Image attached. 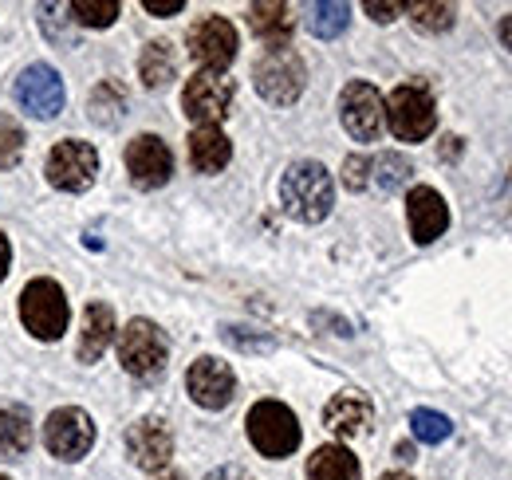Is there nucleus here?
Returning a JSON list of instances; mask_svg holds the SVG:
<instances>
[{
  "instance_id": "obj_6",
  "label": "nucleus",
  "mask_w": 512,
  "mask_h": 480,
  "mask_svg": "<svg viewBox=\"0 0 512 480\" xmlns=\"http://www.w3.org/2000/svg\"><path fill=\"white\" fill-rule=\"evenodd\" d=\"M20 319H24V331H32L36 339L52 343L60 339L67 331V300H64V288L56 280H32L20 296Z\"/></svg>"
},
{
  "instance_id": "obj_22",
  "label": "nucleus",
  "mask_w": 512,
  "mask_h": 480,
  "mask_svg": "<svg viewBox=\"0 0 512 480\" xmlns=\"http://www.w3.org/2000/svg\"><path fill=\"white\" fill-rule=\"evenodd\" d=\"M32 445V414L28 406L4 402L0 406V457H20Z\"/></svg>"
},
{
  "instance_id": "obj_16",
  "label": "nucleus",
  "mask_w": 512,
  "mask_h": 480,
  "mask_svg": "<svg viewBox=\"0 0 512 480\" xmlns=\"http://www.w3.org/2000/svg\"><path fill=\"white\" fill-rule=\"evenodd\" d=\"M406 221L418 244H434L449 229V205L446 197L430 185H414L406 197Z\"/></svg>"
},
{
  "instance_id": "obj_25",
  "label": "nucleus",
  "mask_w": 512,
  "mask_h": 480,
  "mask_svg": "<svg viewBox=\"0 0 512 480\" xmlns=\"http://www.w3.org/2000/svg\"><path fill=\"white\" fill-rule=\"evenodd\" d=\"M406 12H410V20H414L418 32H449L453 28V16H457L453 4H438V0H410Z\"/></svg>"
},
{
  "instance_id": "obj_32",
  "label": "nucleus",
  "mask_w": 512,
  "mask_h": 480,
  "mask_svg": "<svg viewBox=\"0 0 512 480\" xmlns=\"http://www.w3.org/2000/svg\"><path fill=\"white\" fill-rule=\"evenodd\" d=\"M142 8H146V12H154V16H174V12H182V8H186V0H146Z\"/></svg>"
},
{
  "instance_id": "obj_15",
  "label": "nucleus",
  "mask_w": 512,
  "mask_h": 480,
  "mask_svg": "<svg viewBox=\"0 0 512 480\" xmlns=\"http://www.w3.org/2000/svg\"><path fill=\"white\" fill-rule=\"evenodd\" d=\"M186 386H190V398L201 410H225L233 402V390H237V378L229 370V362L221 359H197L186 374Z\"/></svg>"
},
{
  "instance_id": "obj_21",
  "label": "nucleus",
  "mask_w": 512,
  "mask_h": 480,
  "mask_svg": "<svg viewBox=\"0 0 512 480\" xmlns=\"http://www.w3.org/2000/svg\"><path fill=\"white\" fill-rule=\"evenodd\" d=\"M249 28L272 48H288V36H292V16H288V4H253L249 8Z\"/></svg>"
},
{
  "instance_id": "obj_11",
  "label": "nucleus",
  "mask_w": 512,
  "mask_h": 480,
  "mask_svg": "<svg viewBox=\"0 0 512 480\" xmlns=\"http://www.w3.org/2000/svg\"><path fill=\"white\" fill-rule=\"evenodd\" d=\"M16 103L32 119H56L64 111V79L48 63H32L16 79Z\"/></svg>"
},
{
  "instance_id": "obj_13",
  "label": "nucleus",
  "mask_w": 512,
  "mask_h": 480,
  "mask_svg": "<svg viewBox=\"0 0 512 480\" xmlns=\"http://www.w3.org/2000/svg\"><path fill=\"white\" fill-rule=\"evenodd\" d=\"M127 170L138 189H158L174 174V154L158 134H138L127 146Z\"/></svg>"
},
{
  "instance_id": "obj_19",
  "label": "nucleus",
  "mask_w": 512,
  "mask_h": 480,
  "mask_svg": "<svg viewBox=\"0 0 512 480\" xmlns=\"http://www.w3.org/2000/svg\"><path fill=\"white\" fill-rule=\"evenodd\" d=\"M115 339V311L107 303H87L83 311V331H79V347L75 355L79 362H95Z\"/></svg>"
},
{
  "instance_id": "obj_36",
  "label": "nucleus",
  "mask_w": 512,
  "mask_h": 480,
  "mask_svg": "<svg viewBox=\"0 0 512 480\" xmlns=\"http://www.w3.org/2000/svg\"><path fill=\"white\" fill-rule=\"evenodd\" d=\"M379 480H414V477H406V473H386V477H379Z\"/></svg>"
},
{
  "instance_id": "obj_9",
  "label": "nucleus",
  "mask_w": 512,
  "mask_h": 480,
  "mask_svg": "<svg viewBox=\"0 0 512 480\" xmlns=\"http://www.w3.org/2000/svg\"><path fill=\"white\" fill-rule=\"evenodd\" d=\"M99 174V154L91 142L79 138H64L56 142V150L48 154V181L64 193H83L91 189V181Z\"/></svg>"
},
{
  "instance_id": "obj_18",
  "label": "nucleus",
  "mask_w": 512,
  "mask_h": 480,
  "mask_svg": "<svg viewBox=\"0 0 512 480\" xmlns=\"http://www.w3.org/2000/svg\"><path fill=\"white\" fill-rule=\"evenodd\" d=\"M233 158V142L221 126H197L190 134V166L197 174H221Z\"/></svg>"
},
{
  "instance_id": "obj_33",
  "label": "nucleus",
  "mask_w": 512,
  "mask_h": 480,
  "mask_svg": "<svg viewBox=\"0 0 512 480\" xmlns=\"http://www.w3.org/2000/svg\"><path fill=\"white\" fill-rule=\"evenodd\" d=\"M205 480H253L245 469H237V465H225V469H217V473H209Z\"/></svg>"
},
{
  "instance_id": "obj_37",
  "label": "nucleus",
  "mask_w": 512,
  "mask_h": 480,
  "mask_svg": "<svg viewBox=\"0 0 512 480\" xmlns=\"http://www.w3.org/2000/svg\"><path fill=\"white\" fill-rule=\"evenodd\" d=\"M158 480H182V477H178V473H170V477H158Z\"/></svg>"
},
{
  "instance_id": "obj_12",
  "label": "nucleus",
  "mask_w": 512,
  "mask_h": 480,
  "mask_svg": "<svg viewBox=\"0 0 512 480\" xmlns=\"http://www.w3.org/2000/svg\"><path fill=\"white\" fill-rule=\"evenodd\" d=\"M44 445H48V453L60 457V461H79V457H87L91 445H95V425H91V418H87L83 410L64 406V410H56V414L48 418V425H44Z\"/></svg>"
},
{
  "instance_id": "obj_8",
  "label": "nucleus",
  "mask_w": 512,
  "mask_h": 480,
  "mask_svg": "<svg viewBox=\"0 0 512 480\" xmlns=\"http://www.w3.org/2000/svg\"><path fill=\"white\" fill-rule=\"evenodd\" d=\"M339 119H343L347 134L355 142H375L383 134V122H386L383 95L371 83H363V79L347 83L343 95H339Z\"/></svg>"
},
{
  "instance_id": "obj_14",
  "label": "nucleus",
  "mask_w": 512,
  "mask_h": 480,
  "mask_svg": "<svg viewBox=\"0 0 512 480\" xmlns=\"http://www.w3.org/2000/svg\"><path fill=\"white\" fill-rule=\"evenodd\" d=\"M127 453L138 469H146V473H162V469L170 465V457H174V437H170L166 421L162 418L134 421L127 433Z\"/></svg>"
},
{
  "instance_id": "obj_35",
  "label": "nucleus",
  "mask_w": 512,
  "mask_h": 480,
  "mask_svg": "<svg viewBox=\"0 0 512 480\" xmlns=\"http://www.w3.org/2000/svg\"><path fill=\"white\" fill-rule=\"evenodd\" d=\"M497 36H501V44H505V48L512 52V16H505V20L497 24Z\"/></svg>"
},
{
  "instance_id": "obj_5",
  "label": "nucleus",
  "mask_w": 512,
  "mask_h": 480,
  "mask_svg": "<svg viewBox=\"0 0 512 480\" xmlns=\"http://www.w3.org/2000/svg\"><path fill=\"white\" fill-rule=\"evenodd\" d=\"M166 359H170L166 335L150 319H130L127 331L119 335V362H123V370L134 374V378H142V382H154L166 370Z\"/></svg>"
},
{
  "instance_id": "obj_31",
  "label": "nucleus",
  "mask_w": 512,
  "mask_h": 480,
  "mask_svg": "<svg viewBox=\"0 0 512 480\" xmlns=\"http://www.w3.org/2000/svg\"><path fill=\"white\" fill-rule=\"evenodd\" d=\"M363 8H367L371 20H379V24H390L398 12H406V4H398V0H394V4H390V0H367Z\"/></svg>"
},
{
  "instance_id": "obj_26",
  "label": "nucleus",
  "mask_w": 512,
  "mask_h": 480,
  "mask_svg": "<svg viewBox=\"0 0 512 480\" xmlns=\"http://www.w3.org/2000/svg\"><path fill=\"white\" fill-rule=\"evenodd\" d=\"M119 16V4L115 0H75L71 4V20L75 24H87V28H111Z\"/></svg>"
},
{
  "instance_id": "obj_27",
  "label": "nucleus",
  "mask_w": 512,
  "mask_h": 480,
  "mask_svg": "<svg viewBox=\"0 0 512 480\" xmlns=\"http://www.w3.org/2000/svg\"><path fill=\"white\" fill-rule=\"evenodd\" d=\"M410 429H414V437L426 441V445H438V441H446L449 433H453L449 418L438 414V410H414V414H410Z\"/></svg>"
},
{
  "instance_id": "obj_2",
  "label": "nucleus",
  "mask_w": 512,
  "mask_h": 480,
  "mask_svg": "<svg viewBox=\"0 0 512 480\" xmlns=\"http://www.w3.org/2000/svg\"><path fill=\"white\" fill-rule=\"evenodd\" d=\"M386 107V126L398 142H422L434 134L438 126V103H434V91L422 83V79H410V83H398L390 91Z\"/></svg>"
},
{
  "instance_id": "obj_20",
  "label": "nucleus",
  "mask_w": 512,
  "mask_h": 480,
  "mask_svg": "<svg viewBox=\"0 0 512 480\" xmlns=\"http://www.w3.org/2000/svg\"><path fill=\"white\" fill-rule=\"evenodd\" d=\"M363 469L351 449L343 445H320L308 461V480H359Z\"/></svg>"
},
{
  "instance_id": "obj_29",
  "label": "nucleus",
  "mask_w": 512,
  "mask_h": 480,
  "mask_svg": "<svg viewBox=\"0 0 512 480\" xmlns=\"http://www.w3.org/2000/svg\"><path fill=\"white\" fill-rule=\"evenodd\" d=\"M24 154V130L16 119H0V170H12Z\"/></svg>"
},
{
  "instance_id": "obj_1",
  "label": "nucleus",
  "mask_w": 512,
  "mask_h": 480,
  "mask_svg": "<svg viewBox=\"0 0 512 480\" xmlns=\"http://www.w3.org/2000/svg\"><path fill=\"white\" fill-rule=\"evenodd\" d=\"M280 205L288 217L304 221V225H316L331 213L335 205V185L331 174L323 170L320 162L304 158V162H292L288 174L280 178Z\"/></svg>"
},
{
  "instance_id": "obj_30",
  "label": "nucleus",
  "mask_w": 512,
  "mask_h": 480,
  "mask_svg": "<svg viewBox=\"0 0 512 480\" xmlns=\"http://www.w3.org/2000/svg\"><path fill=\"white\" fill-rule=\"evenodd\" d=\"M343 181H347V189H367V181H371V158L351 154L343 162Z\"/></svg>"
},
{
  "instance_id": "obj_4",
  "label": "nucleus",
  "mask_w": 512,
  "mask_h": 480,
  "mask_svg": "<svg viewBox=\"0 0 512 480\" xmlns=\"http://www.w3.org/2000/svg\"><path fill=\"white\" fill-rule=\"evenodd\" d=\"M253 83L256 91L276 103V107H288L304 95V83H308V71H304V60L292 52V48H272L264 52L253 67Z\"/></svg>"
},
{
  "instance_id": "obj_38",
  "label": "nucleus",
  "mask_w": 512,
  "mask_h": 480,
  "mask_svg": "<svg viewBox=\"0 0 512 480\" xmlns=\"http://www.w3.org/2000/svg\"><path fill=\"white\" fill-rule=\"evenodd\" d=\"M0 480H8V477H0Z\"/></svg>"
},
{
  "instance_id": "obj_3",
  "label": "nucleus",
  "mask_w": 512,
  "mask_h": 480,
  "mask_svg": "<svg viewBox=\"0 0 512 480\" xmlns=\"http://www.w3.org/2000/svg\"><path fill=\"white\" fill-rule=\"evenodd\" d=\"M245 425H249V441L256 445V453H264L272 461L300 449V421L284 402H272V398L256 402Z\"/></svg>"
},
{
  "instance_id": "obj_17",
  "label": "nucleus",
  "mask_w": 512,
  "mask_h": 480,
  "mask_svg": "<svg viewBox=\"0 0 512 480\" xmlns=\"http://www.w3.org/2000/svg\"><path fill=\"white\" fill-rule=\"evenodd\" d=\"M371 402L363 398V394H355V390H343V394H335L331 402H327V410H323V425L335 433V437H359L367 425H371Z\"/></svg>"
},
{
  "instance_id": "obj_23",
  "label": "nucleus",
  "mask_w": 512,
  "mask_h": 480,
  "mask_svg": "<svg viewBox=\"0 0 512 480\" xmlns=\"http://www.w3.org/2000/svg\"><path fill=\"white\" fill-rule=\"evenodd\" d=\"M138 75L146 87H166L178 75V52L170 40H150L138 56Z\"/></svg>"
},
{
  "instance_id": "obj_24",
  "label": "nucleus",
  "mask_w": 512,
  "mask_h": 480,
  "mask_svg": "<svg viewBox=\"0 0 512 480\" xmlns=\"http://www.w3.org/2000/svg\"><path fill=\"white\" fill-rule=\"evenodd\" d=\"M347 20H351V8L339 4V0H320V4L308 8V28H312V36H320V40L343 36Z\"/></svg>"
},
{
  "instance_id": "obj_7",
  "label": "nucleus",
  "mask_w": 512,
  "mask_h": 480,
  "mask_svg": "<svg viewBox=\"0 0 512 480\" xmlns=\"http://www.w3.org/2000/svg\"><path fill=\"white\" fill-rule=\"evenodd\" d=\"M237 99V83L221 71H197L186 91H182V111L190 115L197 126H217V122L229 115Z\"/></svg>"
},
{
  "instance_id": "obj_10",
  "label": "nucleus",
  "mask_w": 512,
  "mask_h": 480,
  "mask_svg": "<svg viewBox=\"0 0 512 480\" xmlns=\"http://www.w3.org/2000/svg\"><path fill=\"white\" fill-rule=\"evenodd\" d=\"M190 56L201 63V71H221L237 60V28L225 16H205L190 28Z\"/></svg>"
},
{
  "instance_id": "obj_28",
  "label": "nucleus",
  "mask_w": 512,
  "mask_h": 480,
  "mask_svg": "<svg viewBox=\"0 0 512 480\" xmlns=\"http://www.w3.org/2000/svg\"><path fill=\"white\" fill-rule=\"evenodd\" d=\"M371 174H375V181H379V189H398V185H406V178H410V162L402 158V154H379L375 162H371Z\"/></svg>"
},
{
  "instance_id": "obj_34",
  "label": "nucleus",
  "mask_w": 512,
  "mask_h": 480,
  "mask_svg": "<svg viewBox=\"0 0 512 480\" xmlns=\"http://www.w3.org/2000/svg\"><path fill=\"white\" fill-rule=\"evenodd\" d=\"M8 260H12V244L0 233V280H4V272H8Z\"/></svg>"
}]
</instances>
